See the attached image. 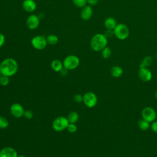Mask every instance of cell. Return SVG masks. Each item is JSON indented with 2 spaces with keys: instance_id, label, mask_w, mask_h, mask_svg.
<instances>
[{
  "instance_id": "6da1fadb",
  "label": "cell",
  "mask_w": 157,
  "mask_h": 157,
  "mask_svg": "<svg viewBox=\"0 0 157 157\" xmlns=\"http://www.w3.org/2000/svg\"><path fill=\"white\" fill-rule=\"evenodd\" d=\"M18 69L17 61L12 58H6L0 63V72L2 75L9 77L13 76L17 72Z\"/></svg>"
},
{
  "instance_id": "7a4b0ae2",
  "label": "cell",
  "mask_w": 157,
  "mask_h": 157,
  "mask_svg": "<svg viewBox=\"0 0 157 157\" xmlns=\"http://www.w3.org/2000/svg\"><path fill=\"white\" fill-rule=\"evenodd\" d=\"M108 44L107 38L104 34L97 33L91 39L90 47L94 52H101L103 48L107 47Z\"/></svg>"
},
{
  "instance_id": "3957f363",
  "label": "cell",
  "mask_w": 157,
  "mask_h": 157,
  "mask_svg": "<svg viewBox=\"0 0 157 157\" xmlns=\"http://www.w3.org/2000/svg\"><path fill=\"white\" fill-rule=\"evenodd\" d=\"M114 36L120 40H124L129 36V29L124 23H118L113 29Z\"/></svg>"
},
{
  "instance_id": "277c9868",
  "label": "cell",
  "mask_w": 157,
  "mask_h": 157,
  "mask_svg": "<svg viewBox=\"0 0 157 157\" xmlns=\"http://www.w3.org/2000/svg\"><path fill=\"white\" fill-rule=\"evenodd\" d=\"M64 68L68 70H74L76 69L79 64L80 59L78 56L74 55H70L67 56L63 61Z\"/></svg>"
},
{
  "instance_id": "5b68a950",
  "label": "cell",
  "mask_w": 157,
  "mask_h": 157,
  "mask_svg": "<svg viewBox=\"0 0 157 157\" xmlns=\"http://www.w3.org/2000/svg\"><path fill=\"white\" fill-rule=\"evenodd\" d=\"M69 122L67 118L63 116L56 117L52 122L53 129L57 132H61L67 129Z\"/></svg>"
},
{
  "instance_id": "8992f818",
  "label": "cell",
  "mask_w": 157,
  "mask_h": 157,
  "mask_svg": "<svg viewBox=\"0 0 157 157\" xmlns=\"http://www.w3.org/2000/svg\"><path fill=\"white\" fill-rule=\"evenodd\" d=\"M31 44L34 48L38 50L45 49L48 44L47 42L46 37L40 35L34 36L31 39Z\"/></svg>"
},
{
  "instance_id": "52a82bcc",
  "label": "cell",
  "mask_w": 157,
  "mask_h": 157,
  "mask_svg": "<svg viewBox=\"0 0 157 157\" xmlns=\"http://www.w3.org/2000/svg\"><path fill=\"white\" fill-rule=\"evenodd\" d=\"M83 102L86 107L93 108L98 103V98L93 92L88 91L83 95Z\"/></svg>"
},
{
  "instance_id": "ba28073f",
  "label": "cell",
  "mask_w": 157,
  "mask_h": 157,
  "mask_svg": "<svg viewBox=\"0 0 157 157\" xmlns=\"http://www.w3.org/2000/svg\"><path fill=\"white\" fill-rule=\"evenodd\" d=\"M142 118L149 123L153 122L156 117V113L154 109L150 107H145L142 111Z\"/></svg>"
},
{
  "instance_id": "9c48e42d",
  "label": "cell",
  "mask_w": 157,
  "mask_h": 157,
  "mask_svg": "<svg viewBox=\"0 0 157 157\" xmlns=\"http://www.w3.org/2000/svg\"><path fill=\"white\" fill-rule=\"evenodd\" d=\"M26 24L29 29H36L39 27L40 25V18L38 15L36 14H31L29 15L26 18Z\"/></svg>"
},
{
  "instance_id": "30bf717a",
  "label": "cell",
  "mask_w": 157,
  "mask_h": 157,
  "mask_svg": "<svg viewBox=\"0 0 157 157\" xmlns=\"http://www.w3.org/2000/svg\"><path fill=\"white\" fill-rule=\"evenodd\" d=\"M10 112L13 117L18 118L23 117L25 109L20 104L14 103L11 105L10 107Z\"/></svg>"
},
{
  "instance_id": "8fae6325",
  "label": "cell",
  "mask_w": 157,
  "mask_h": 157,
  "mask_svg": "<svg viewBox=\"0 0 157 157\" xmlns=\"http://www.w3.org/2000/svg\"><path fill=\"white\" fill-rule=\"evenodd\" d=\"M138 76L142 81L147 82L151 79L152 74L148 68L140 67L138 71Z\"/></svg>"
},
{
  "instance_id": "7c38bea8",
  "label": "cell",
  "mask_w": 157,
  "mask_h": 157,
  "mask_svg": "<svg viewBox=\"0 0 157 157\" xmlns=\"http://www.w3.org/2000/svg\"><path fill=\"white\" fill-rule=\"evenodd\" d=\"M16 150L10 147H6L0 150V157H17Z\"/></svg>"
},
{
  "instance_id": "4fadbf2b",
  "label": "cell",
  "mask_w": 157,
  "mask_h": 157,
  "mask_svg": "<svg viewBox=\"0 0 157 157\" xmlns=\"http://www.w3.org/2000/svg\"><path fill=\"white\" fill-rule=\"evenodd\" d=\"M22 7L25 11L31 13L36 10L37 4L34 0H23L22 2Z\"/></svg>"
},
{
  "instance_id": "5bb4252c",
  "label": "cell",
  "mask_w": 157,
  "mask_h": 157,
  "mask_svg": "<svg viewBox=\"0 0 157 157\" xmlns=\"http://www.w3.org/2000/svg\"><path fill=\"white\" fill-rule=\"evenodd\" d=\"M93 15V9L91 6L89 5H86L82 8L80 12V17L82 20L85 21L89 20Z\"/></svg>"
},
{
  "instance_id": "9a60e30c",
  "label": "cell",
  "mask_w": 157,
  "mask_h": 157,
  "mask_svg": "<svg viewBox=\"0 0 157 157\" xmlns=\"http://www.w3.org/2000/svg\"><path fill=\"white\" fill-rule=\"evenodd\" d=\"M104 26L107 29H113L117 23L116 20L113 17H108L104 21Z\"/></svg>"
},
{
  "instance_id": "2e32d148",
  "label": "cell",
  "mask_w": 157,
  "mask_h": 157,
  "mask_svg": "<svg viewBox=\"0 0 157 157\" xmlns=\"http://www.w3.org/2000/svg\"><path fill=\"white\" fill-rule=\"evenodd\" d=\"M51 67L52 69L56 72H60L63 68V64L60 60L55 59H53L51 63Z\"/></svg>"
},
{
  "instance_id": "e0dca14e",
  "label": "cell",
  "mask_w": 157,
  "mask_h": 157,
  "mask_svg": "<svg viewBox=\"0 0 157 157\" xmlns=\"http://www.w3.org/2000/svg\"><path fill=\"white\" fill-rule=\"evenodd\" d=\"M123 73V70L120 66H114L110 69V74L112 77L115 78H118L121 77Z\"/></svg>"
},
{
  "instance_id": "ac0fdd59",
  "label": "cell",
  "mask_w": 157,
  "mask_h": 157,
  "mask_svg": "<svg viewBox=\"0 0 157 157\" xmlns=\"http://www.w3.org/2000/svg\"><path fill=\"white\" fill-rule=\"evenodd\" d=\"M153 61V59L152 57H151L150 56H147L142 59V60L141 61L139 64V67L148 68V67L150 66L152 64Z\"/></svg>"
},
{
  "instance_id": "d6986e66",
  "label": "cell",
  "mask_w": 157,
  "mask_h": 157,
  "mask_svg": "<svg viewBox=\"0 0 157 157\" xmlns=\"http://www.w3.org/2000/svg\"><path fill=\"white\" fill-rule=\"evenodd\" d=\"M67 118L69 123L75 124L79 119V115L77 112L72 111V112H71L68 114Z\"/></svg>"
},
{
  "instance_id": "ffe728a7",
  "label": "cell",
  "mask_w": 157,
  "mask_h": 157,
  "mask_svg": "<svg viewBox=\"0 0 157 157\" xmlns=\"http://www.w3.org/2000/svg\"><path fill=\"white\" fill-rule=\"evenodd\" d=\"M47 42L48 45H55L58 42V37L55 34H49L46 37Z\"/></svg>"
},
{
  "instance_id": "44dd1931",
  "label": "cell",
  "mask_w": 157,
  "mask_h": 157,
  "mask_svg": "<svg viewBox=\"0 0 157 157\" xmlns=\"http://www.w3.org/2000/svg\"><path fill=\"white\" fill-rule=\"evenodd\" d=\"M138 126L141 130L146 131L150 128V124L148 121H147L142 118L138 121Z\"/></svg>"
},
{
  "instance_id": "7402d4cb",
  "label": "cell",
  "mask_w": 157,
  "mask_h": 157,
  "mask_svg": "<svg viewBox=\"0 0 157 157\" xmlns=\"http://www.w3.org/2000/svg\"><path fill=\"white\" fill-rule=\"evenodd\" d=\"M101 55L103 58L104 59H108L112 55V50L109 47H105L104 48H103L101 51Z\"/></svg>"
},
{
  "instance_id": "603a6c76",
  "label": "cell",
  "mask_w": 157,
  "mask_h": 157,
  "mask_svg": "<svg viewBox=\"0 0 157 157\" xmlns=\"http://www.w3.org/2000/svg\"><path fill=\"white\" fill-rule=\"evenodd\" d=\"M74 6L78 8H82L87 4V0H72Z\"/></svg>"
},
{
  "instance_id": "cb8c5ba5",
  "label": "cell",
  "mask_w": 157,
  "mask_h": 157,
  "mask_svg": "<svg viewBox=\"0 0 157 157\" xmlns=\"http://www.w3.org/2000/svg\"><path fill=\"white\" fill-rule=\"evenodd\" d=\"M9 126L7 119L2 116H0V129H6Z\"/></svg>"
},
{
  "instance_id": "d4e9b609",
  "label": "cell",
  "mask_w": 157,
  "mask_h": 157,
  "mask_svg": "<svg viewBox=\"0 0 157 157\" xmlns=\"http://www.w3.org/2000/svg\"><path fill=\"white\" fill-rule=\"evenodd\" d=\"M9 83V77L5 75H2L0 79V84L3 86H7Z\"/></svg>"
},
{
  "instance_id": "484cf974",
  "label": "cell",
  "mask_w": 157,
  "mask_h": 157,
  "mask_svg": "<svg viewBox=\"0 0 157 157\" xmlns=\"http://www.w3.org/2000/svg\"><path fill=\"white\" fill-rule=\"evenodd\" d=\"M66 129L71 133H74L77 131V127L74 123H69Z\"/></svg>"
},
{
  "instance_id": "4316f807",
  "label": "cell",
  "mask_w": 157,
  "mask_h": 157,
  "mask_svg": "<svg viewBox=\"0 0 157 157\" xmlns=\"http://www.w3.org/2000/svg\"><path fill=\"white\" fill-rule=\"evenodd\" d=\"M23 117L28 119V120H30L33 118V113L31 110H25L24 112V114H23Z\"/></svg>"
},
{
  "instance_id": "83f0119b",
  "label": "cell",
  "mask_w": 157,
  "mask_h": 157,
  "mask_svg": "<svg viewBox=\"0 0 157 157\" xmlns=\"http://www.w3.org/2000/svg\"><path fill=\"white\" fill-rule=\"evenodd\" d=\"M104 35L108 39L111 38L114 36V32L113 29H106L104 33Z\"/></svg>"
},
{
  "instance_id": "f1b7e54d",
  "label": "cell",
  "mask_w": 157,
  "mask_h": 157,
  "mask_svg": "<svg viewBox=\"0 0 157 157\" xmlns=\"http://www.w3.org/2000/svg\"><path fill=\"white\" fill-rule=\"evenodd\" d=\"M74 100L75 102L80 103L81 102H83V95L80 94H76L74 96Z\"/></svg>"
},
{
  "instance_id": "f546056e",
  "label": "cell",
  "mask_w": 157,
  "mask_h": 157,
  "mask_svg": "<svg viewBox=\"0 0 157 157\" xmlns=\"http://www.w3.org/2000/svg\"><path fill=\"white\" fill-rule=\"evenodd\" d=\"M151 129V130L157 133V121H153L151 123V124L150 125Z\"/></svg>"
},
{
  "instance_id": "4dcf8cb0",
  "label": "cell",
  "mask_w": 157,
  "mask_h": 157,
  "mask_svg": "<svg viewBox=\"0 0 157 157\" xmlns=\"http://www.w3.org/2000/svg\"><path fill=\"white\" fill-rule=\"evenodd\" d=\"M5 40H6V38L4 35L0 33V48L4 45L5 43Z\"/></svg>"
},
{
  "instance_id": "1f68e13d",
  "label": "cell",
  "mask_w": 157,
  "mask_h": 157,
  "mask_svg": "<svg viewBox=\"0 0 157 157\" xmlns=\"http://www.w3.org/2000/svg\"><path fill=\"white\" fill-rule=\"evenodd\" d=\"M99 0H87V4L90 6H96L98 3Z\"/></svg>"
},
{
  "instance_id": "d6a6232c",
  "label": "cell",
  "mask_w": 157,
  "mask_h": 157,
  "mask_svg": "<svg viewBox=\"0 0 157 157\" xmlns=\"http://www.w3.org/2000/svg\"><path fill=\"white\" fill-rule=\"evenodd\" d=\"M17 157H26L25 155H18Z\"/></svg>"
},
{
  "instance_id": "836d02e7",
  "label": "cell",
  "mask_w": 157,
  "mask_h": 157,
  "mask_svg": "<svg viewBox=\"0 0 157 157\" xmlns=\"http://www.w3.org/2000/svg\"><path fill=\"white\" fill-rule=\"evenodd\" d=\"M155 98H156V99L157 100V91L155 92Z\"/></svg>"
},
{
  "instance_id": "e575fe53",
  "label": "cell",
  "mask_w": 157,
  "mask_h": 157,
  "mask_svg": "<svg viewBox=\"0 0 157 157\" xmlns=\"http://www.w3.org/2000/svg\"><path fill=\"white\" fill-rule=\"evenodd\" d=\"M155 57H156V59H157V53H156V55H155Z\"/></svg>"
},
{
  "instance_id": "d590c367",
  "label": "cell",
  "mask_w": 157,
  "mask_h": 157,
  "mask_svg": "<svg viewBox=\"0 0 157 157\" xmlns=\"http://www.w3.org/2000/svg\"><path fill=\"white\" fill-rule=\"evenodd\" d=\"M1 76H2V74H1V72H0V79H1Z\"/></svg>"
},
{
  "instance_id": "8d00e7d4",
  "label": "cell",
  "mask_w": 157,
  "mask_h": 157,
  "mask_svg": "<svg viewBox=\"0 0 157 157\" xmlns=\"http://www.w3.org/2000/svg\"><path fill=\"white\" fill-rule=\"evenodd\" d=\"M0 31H1V28H0Z\"/></svg>"
}]
</instances>
